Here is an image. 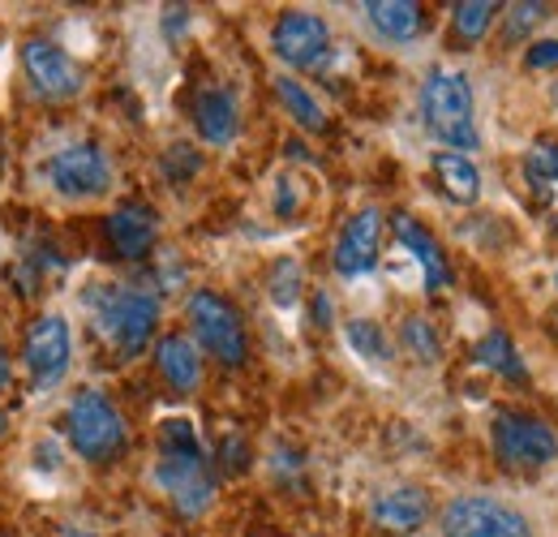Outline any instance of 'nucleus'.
<instances>
[{
    "instance_id": "f257e3e1",
    "label": "nucleus",
    "mask_w": 558,
    "mask_h": 537,
    "mask_svg": "<svg viewBox=\"0 0 558 537\" xmlns=\"http://www.w3.org/2000/svg\"><path fill=\"white\" fill-rule=\"evenodd\" d=\"M86 310L95 319V332L121 361L138 357L159 323V297L134 284H95L86 293Z\"/></svg>"
},
{
    "instance_id": "f03ea898",
    "label": "nucleus",
    "mask_w": 558,
    "mask_h": 537,
    "mask_svg": "<svg viewBox=\"0 0 558 537\" xmlns=\"http://www.w3.org/2000/svg\"><path fill=\"white\" fill-rule=\"evenodd\" d=\"M65 439H70V448L82 461L108 465L130 448V426H125V417L117 413V404L108 401L104 392L82 387L70 401V408H65Z\"/></svg>"
},
{
    "instance_id": "7ed1b4c3",
    "label": "nucleus",
    "mask_w": 558,
    "mask_h": 537,
    "mask_svg": "<svg viewBox=\"0 0 558 537\" xmlns=\"http://www.w3.org/2000/svg\"><path fill=\"white\" fill-rule=\"evenodd\" d=\"M421 117L429 134L442 138L456 151H477V121H473V86L456 69H434L421 86Z\"/></svg>"
},
{
    "instance_id": "20e7f679",
    "label": "nucleus",
    "mask_w": 558,
    "mask_h": 537,
    "mask_svg": "<svg viewBox=\"0 0 558 537\" xmlns=\"http://www.w3.org/2000/svg\"><path fill=\"white\" fill-rule=\"evenodd\" d=\"M489 443H494V456L507 465V469H546L558 461V434L533 413H520V408H498L494 421H489Z\"/></svg>"
},
{
    "instance_id": "39448f33",
    "label": "nucleus",
    "mask_w": 558,
    "mask_h": 537,
    "mask_svg": "<svg viewBox=\"0 0 558 537\" xmlns=\"http://www.w3.org/2000/svg\"><path fill=\"white\" fill-rule=\"evenodd\" d=\"M185 314L194 323V336L207 348L219 366H245L250 357V339H245V323L241 314L232 310L228 297L210 293V288H198L190 301H185Z\"/></svg>"
},
{
    "instance_id": "423d86ee",
    "label": "nucleus",
    "mask_w": 558,
    "mask_h": 537,
    "mask_svg": "<svg viewBox=\"0 0 558 537\" xmlns=\"http://www.w3.org/2000/svg\"><path fill=\"white\" fill-rule=\"evenodd\" d=\"M442 537H533V525L502 499L460 494L442 512Z\"/></svg>"
},
{
    "instance_id": "0eeeda50",
    "label": "nucleus",
    "mask_w": 558,
    "mask_h": 537,
    "mask_svg": "<svg viewBox=\"0 0 558 537\" xmlns=\"http://www.w3.org/2000/svg\"><path fill=\"white\" fill-rule=\"evenodd\" d=\"M44 177L61 199H99L112 186V164L95 142H73L44 164Z\"/></svg>"
},
{
    "instance_id": "6e6552de",
    "label": "nucleus",
    "mask_w": 558,
    "mask_h": 537,
    "mask_svg": "<svg viewBox=\"0 0 558 537\" xmlns=\"http://www.w3.org/2000/svg\"><path fill=\"white\" fill-rule=\"evenodd\" d=\"M155 481L163 486V494L172 499V508L181 516H203L215 499V473H210L203 452H159Z\"/></svg>"
},
{
    "instance_id": "1a4fd4ad",
    "label": "nucleus",
    "mask_w": 558,
    "mask_h": 537,
    "mask_svg": "<svg viewBox=\"0 0 558 537\" xmlns=\"http://www.w3.org/2000/svg\"><path fill=\"white\" fill-rule=\"evenodd\" d=\"M70 357H73V336L70 323L61 314H44L26 327V339H22V361L31 370V383L35 392H48L57 387L65 374H70Z\"/></svg>"
},
{
    "instance_id": "9d476101",
    "label": "nucleus",
    "mask_w": 558,
    "mask_h": 537,
    "mask_svg": "<svg viewBox=\"0 0 558 537\" xmlns=\"http://www.w3.org/2000/svg\"><path fill=\"white\" fill-rule=\"evenodd\" d=\"M271 48L283 65L292 69H318L331 52V26L318 13L305 9H288L279 13L271 26Z\"/></svg>"
},
{
    "instance_id": "9b49d317",
    "label": "nucleus",
    "mask_w": 558,
    "mask_h": 537,
    "mask_svg": "<svg viewBox=\"0 0 558 537\" xmlns=\"http://www.w3.org/2000/svg\"><path fill=\"white\" fill-rule=\"evenodd\" d=\"M22 69H26L31 86L44 99H52V104H65L73 95H82V86H86L82 65L73 61L61 44H52V39H31L22 48Z\"/></svg>"
},
{
    "instance_id": "f8f14e48",
    "label": "nucleus",
    "mask_w": 558,
    "mask_h": 537,
    "mask_svg": "<svg viewBox=\"0 0 558 537\" xmlns=\"http://www.w3.org/2000/svg\"><path fill=\"white\" fill-rule=\"evenodd\" d=\"M104 237H108V246H112L117 259L142 263L155 250V241H159V211L150 202H138V199L121 202L104 219Z\"/></svg>"
},
{
    "instance_id": "ddd939ff",
    "label": "nucleus",
    "mask_w": 558,
    "mask_h": 537,
    "mask_svg": "<svg viewBox=\"0 0 558 537\" xmlns=\"http://www.w3.org/2000/svg\"><path fill=\"white\" fill-rule=\"evenodd\" d=\"M378 246H383V211L365 206V211H356L349 224H344L331 263H336V271L344 279H356V275H365V271L378 263Z\"/></svg>"
},
{
    "instance_id": "4468645a",
    "label": "nucleus",
    "mask_w": 558,
    "mask_h": 537,
    "mask_svg": "<svg viewBox=\"0 0 558 537\" xmlns=\"http://www.w3.org/2000/svg\"><path fill=\"white\" fill-rule=\"evenodd\" d=\"M369 516L378 529L387 534H413L429 521V494L421 486H396V490H383L374 503H369Z\"/></svg>"
},
{
    "instance_id": "2eb2a0df",
    "label": "nucleus",
    "mask_w": 558,
    "mask_h": 537,
    "mask_svg": "<svg viewBox=\"0 0 558 537\" xmlns=\"http://www.w3.org/2000/svg\"><path fill=\"white\" fill-rule=\"evenodd\" d=\"M391 228H396V237H400V246L413 254L421 263V275H425V288L429 293H442V288H451V263H447V254H442V246L421 228L413 215H396L391 219Z\"/></svg>"
},
{
    "instance_id": "dca6fc26",
    "label": "nucleus",
    "mask_w": 558,
    "mask_h": 537,
    "mask_svg": "<svg viewBox=\"0 0 558 537\" xmlns=\"http://www.w3.org/2000/svg\"><path fill=\"white\" fill-rule=\"evenodd\" d=\"M194 126L203 142L210 146H228L236 130H241V112H236V99L232 91H219V86H207L194 95Z\"/></svg>"
},
{
    "instance_id": "f3484780",
    "label": "nucleus",
    "mask_w": 558,
    "mask_h": 537,
    "mask_svg": "<svg viewBox=\"0 0 558 537\" xmlns=\"http://www.w3.org/2000/svg\"><path fill=\"white\" fill-rule=\"evenodd\" d=\"M155 366H159V374L172 383V392H194L198 383H203V357H198V348H194V339L190 336H163L155 344Z\"/></svg>"
},
{
    "instance_id": "a211bd4d",
    "label": "nucleus",
    "mask_w": 558,
    "mask_h": 537,
    "mask_svg": "<svg viewBox=\"0 0 558 537\" xmlns=\"http://www.w3.org/2000/svg\"><path fill=\"white\" fill-rule=\"evenodd\" d=\"M365 17L374 22V31L391 44H409L417 39L421 26H425V9L417 0H369L365 4Z\"/></svg>"
},
{
    "instance_id": "6ab92c4d",
    "label": "nucleus",
    "mask_w": 558,
    "mask_h": 537,
    "mask_svg": "<svg viewBox=\"0 0 558 537\" xmlns=\"http://www.w3.org/2000/svg\"><path fill=\"white\" fill-rule=\"evenodd\" d=\"M434 177H438V186H442V194L451 202H477L482 199V172H477V164L469 159V155H460V151H438L434 155Z\"/></svg>"
},
{
    "instance_id": "aec40b11",
    "label": "nucleus",
    "mask_w": 558,
    "mask_h": 537,
    "mask_svg": "<svg viewBox=\"0 0 558 537\" xmlns=\"http://www.w3.org/2000/svg\"><path fill=\"white\" fill-rule=\"evenodd\" d=\"M473 361L494 370V374H502V379H511V383H524V379H529V370H524V361H520L515 344L507 339V332H489V336L477 339Z\"/></svg>"
},
{
    "instance_id": "412c9836",
    "label": "nucleus",
    "mask_w": 558,
    "mask_h": 537,
    "mask_svg": "<svg viewBox=\"0 0 558 537\" xmlns=\"http://www.w3.org/2000/svg\"><path fill=\"white\" fill-rule=\"evenodd\" d=\"M276 95H279V104L288 108V117L301 126V130H310V134H318V130H327V112H323V104L296 82V77H276Z\"/></svg>"
},
{
    "instance_id": "4be33fe9",
    "label": "nucleus",
    "mask_w": 558,
    "mask_h": 537,
    "mask_svg": "<svg viewBox=\"0 0 558 537\" xmlns=\"http://www.w3.org/2000/svg\"><path fill=\"white\" fill-rule=\"evenodd\" d=\"M498 17V4L494 0H464L451 9V22H456V39L464 44H477L489 31V22Z\"/></svg>"
},
{
    "instance_id": "5701e85b",
    "label": "nucleus",
    "mask_w": 558,
    "mask_h": 537,
    "mask_svg": "<svg viewBox=\"0 0 558 537\" xmlns=\"http://www.w3.org/2000/svg\"><path fill=\"white\" fill-rule=\"evenodd\" d=\"M349 344L356 348V357H369V361H391V339L387 332L374 323V319H352L344 327Z\"/></svg>"
},
{
    "instance_id": "b1692460",
    "label": "nucleus",
    "mask_w": 558,
    "mask_h": 537,
    "mask_svg": "<svg viewBox=\"0 0 558 537\" xmlns=\"http://www.w3.org/2000/svg\"><path fill=\"white\" fill-rule=\"evenodd\" d=\"M400 339H404V348L417 357V361H425V366H434L438 357H442V339H438V332H434V323H425V319H404V327H400Z\"/></svg>"
},
{
    "instance_id": "393cba45",
    "label": "nucleus",
    "mask_w": 558,
    "mask_h": 537,
    "mask_svg": "<svg viewBox=\"0 0 558 537\" xmlns=\"http://www.w3.org/2000/svg\"><path fill=\"white\" fill-rule=\"evenodd\" d=\"M267 288H271V301H276L279 310L296 306L301 301V263L296 259H279L271 275H267Z\"/></svg>"
},
{
    "instance_id": "a878e982",
    "label": "nucleus",
    "mask_w": 558,
    "mask_h": 537,
    "mask_svg": "<svg viewBox=\"0 0 558 537\" xmlns=\"http://www.w3.org/2000/svg\"><path fill=\"white\" fill-rule=\"evenodd\" d=\"M159 168H163V177H168L172 186H185L190 177H198V168H203V155H198L190 142H172V146L163 151Z\"/></svg>"
},
{
    "instance_id": "bb28decb",
    "label": "nucleus",
    "mask_w": 558,
    "mask_h": 537,
    "mask_svg": "<svg viewBox=\"0 0 558 537\" xmlns=\"http://www.w3.org/2000/svg\"><path fill=\"white\" fill-rule=\"evenodd\" d=\"M542 17H546V4H537V0H529V4H511V9H507V26H502V44H520Z\"/></svg>"
},
{
    "instance_id": "cd10ccee",
    "label": "nucleus",
    "mask_w": 558,
    "mask_h": 537,
    "mask_svg": "<svg viewBox=\"0 0 558 537\" xmlns=\"http://www.w3.org/2000/svg\"><path fill=\"white\" fill-rule=\"evenodd\" d=\"M524 172H529L533 186L558 181V142H537V146L524 155Z\"/></svg>"
},
{
    "instance_id": "c85d7f7f",
    "label": "nucleus",
    "mask_w": 558,
    "mask_h": 537,
    "mask_svg": "<svg viewBox=\"0 0 558 537\" xmlns=\"http://www.w3.org/2000/svg\"><path fill=\"white\" fill-rule=\"evenodd\" d=\"M159 452H203L198 448V430L185 417H168L159 426Z\"/></svg>"
},
{
    "instance_id": "c756f323",
    "label": "nucleus",
    "mask_w": 558,
    "mask_h": 537,
    "mask_svg": "<svg viewBox=\"0 0 558 537\" xmlns=\"http://www.w3.org/2000/svg\"><path fill=\"white\" fill-rule=\"evenodd\" d=\"M219 465H223L228 473L250 469V448H245V439H241V434H228V439L219 443Z\"/></svg>"
},
{
    "instance_id": "7c9ffc66",
    "label": "nucleus",
    "mask_w": 558,
    "mask_h": 537,
    "mask_svg": "<svg viewBox=\"0 0 558 537\" xmlns=\"http://www.w3.org/2000/svg\"><path fill=\"white\" fill-rule=\"evenodd\" d=\"M524 65L529 69H558V39H537V44L529 48Z\"/></svg>"
},
{
    "instance_id": "2f4dec72",
    "label": "nucleus",
    "mask_w": 558,
    "mask_h": 537,
    "mask_svg": "<svg viewBox=\"0 0 558 537\" xmlns=\"http://www.w3.org/2000/svg\"><path fill=\"white\" fill-rule=\"evenodd\" d=\"M314 323L318 327H331V297L327 293H314Z\"/></svg>"
},
{
    "instance_id": "473e14b6",
    "label": "nucleus",
    "mask_w": 558,
    "mask_h": 537,
    "mask_svg": "<svg viewBox=\"0 0 558 537\" xmlns=\"http://www.w3.org/2000/svg\"><path fill=\"white\" fill-rule=\"evenodd\" d=\"M9 383V361H4V348H0V387Z\"/></svg>"
},
{
    "instance_id": "72a5a7b5",
    "label": "nucleus",
    "mask_w": 558,
    "mask_h": 537,
    "mask_svg": "<svg viewBox=\"0 0 558 537\" xmlns=\"http://www.w3.org/2000/svg\"><path fill=\"white\" fill-rule=\"evenodd\" d=\"M4 426H9V421H4V413H0V434H4Z\"/></svg>"
},
{
    "instance_id": "f704fd0d",
    "label": "nucleus",
    "mask_w": 558,
    "mask_h": 537,
    "mask_svg": "<svg viewBox=\"0 0 558 537\" xmlns=\"http://www.w3.org/2000/svg\"><path fill=\"white\" fill-rule=\"evenodd\" d=\"M555 284H558V271H555Z\"/></svg>"
},
{
    "instance_id": "c9c22d12",
    "label": "nucleus",
    "mask_w": 558,
    "mask_h": 537,
    "mask_svg": "<svg viewBox=\"0 0 558 537\" xmlns=\"http://www.w3.org/2000/svg\"><path fill=\"white\" fill-rule=\"evenodd\" d=\"M70 537H77V534H70Z\"/></svg>"
}]
</instances>
